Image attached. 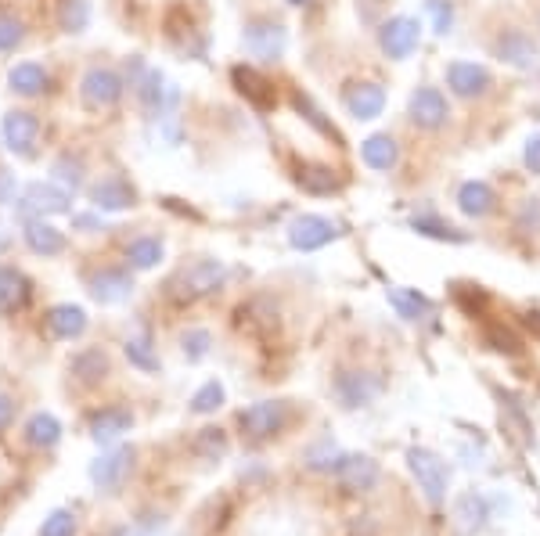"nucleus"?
<instances>
[{
	"mask_svg": "<svg viewBox=\"0 0 540 536\" xmlns=\"http://www.w3.org/2000/svg\"><path fill=\"white\" fill-rule=\"evenodd\" d=\"M227 403V389L220 378H209L195 389V396L188 400V411L191 414H216L220 407Z\"/></svg>",
	"mask_w": 540,
	"mask_h": 536,
	"instance_id": "473e14b6",
	"label": "nucleus"
},
{
	"mask_svg": "<svg viewBox=\"0 0 540 536\" xmlns=\"http://www.w3.org/2000/svg\"><path fill=\"white\" fill-rule=\"evenodd\" d=\"M386 299H389V306H393L404 321H422V317H429L432 313V303L425 299L418 288H386Z\"/></svg>",
	"mask_w": 540,
	"mask_h": 536,
	"instance_id": "c756f323",
	"label": "nucleus"
},
{
	"mask_svg": "<svg viewBox=\"0 0 540 536\" xmlns=\"http://www.w3.org/2000/svg\"><path fill=\"white\" fill-rule=\"evenodd\" d=\"M162 94H166V87H162V72L148 69L144 72V80L137 83V98H141V105L148 108V112H162Z\"/></svg>",
	"mask_w": 540,
	"mask_h": 536,
	"instance_id": "37998d69",
	"label": "nucleus"
},
{
	"mask_svg": "<svg viewBox=\"0 0 540 536\" xmlns=\"http://www.w3.org/2000/svg\"><path fill=\"white\" fill-rule=\"evenodd\" d=\"M87 292H90V299L101 306L126 303V299L134 295V277L126 274L123 267H101L87 277Z\"/></svg>",
	"mask_w": 540,
	"mask_h": 536,
	"instance_id": "dca6fc26",
	"label": "nucleus"
},
{
	"mask_svg": "<svg viewBox=\"0 0 540 536\" xmlns=\"http://www.w3.org/2000/svg\"><path fill=\"white\" fill-rule=\"evenodd\" d=\"M296 184L306 191V195H332V191L342 188V180L335 177L332 166H310V162H303V166H299Z\"/></svg>",
	"mask_w": 540,
	"mask_h": 536,
	"instance_id": "7c9ffc66",
	"label": "nucleus"
},
{
	"mask_svg": "<svg viewBox=\"0 0 540 536\" xmlns=\"http://www.w3.org/2000/svg\"><path fill=\"white\" fill-rule=\"evenodd\" d=\"M501 418L512 421V425H515V436H519L522 443H533L530 418H526V411L519 407V400H515V396H501Z\"/></svg>",
	"mask_w": 540,
	"mask_h": 536,
	"instance_id": "a18cd8bd",
	"label": "nucleus"
},
{
	"mask_svg": "<svg viewBox=\"0 0 540 536\" xmlns=\"http://www.w3.org/2000/svg\"><path fill=\"white\" fill-rule=\"evenodd\" d=\"M8 83L15 94H22V98H36V94H44V90L51 87V76H47L44 65L18 62L15 69L8 72Z\"/></svg>",
	"mask_w": 540,
	"mask_h": 536,
	"instance_id": "cd10ccee",
	"label": "nucleus"
},
{
	"mask_svg": "<svg viewBox=\"0 0 540 536\" xmlns=\"http://www.w3.org/2000/svg\"><path fill=\"white\" fill-rule=\"evenodd\" d=\"M134 457H137L134 447L105 450L98 461H90V468H87L90 483L98 486L101 493H119V486L126 483V475H130V468H134Z\"/></svg>",
	"mask_w": 540,
	"mask_h": 536,
	"instance_id": "1a4fd4ad",
	"label": "nucleus"
},
{
	"mask_svg": "<svg viewBox=\"0 0 540 536\" xmlns=\"http://www.w3.org/2000/svg\"><path fill=\"white\" fill-rule=\"evenodd\" d=\"M130 429H134V414L126 411V407H105V411H98L90 418V439L98 447H116Z\"/></svg>",
	"mask_w": 540,
	"mask_h": 536,
	"instance_id": "4be33fe9",
	"label": "nucleus"
},
{
	"mask_svg": "<svg viewBox=\"0 0 540 536\" xmlns=\"http://www.w3.org/2000/svg\"><path fill=\"white\" fill-rule=\"evenodd\" d=\"M180 349H184V357L188 364H198V360L209 357V349H213V335L206 328H188L180 335Z\"/></svg>",
	"mask_w": 540,
	"mask_h": 536,
	"instance_id": "79ce46f5",
	"label": "nucleus"
},
{
	"mask_svg": "<svg viewBox=\"0 0 540 536\" xmlns=\"http://www.w3.org/2000/svg\"><path fill=\"white\" fill-rule=\"evenodd\" d=\"M494 54L501 58L504 65H512V69H537L540 65V44L533 40L526 29L519 26H504L501 33L494 36Z\"/></svg>",
	"mask_w": 540,
	"mask_h": 536,
	"instance_id": "0eeeda50",
	"label": "nucleus"
},
{
	"mask_svg": "<svg viewBox=\"0 0 540 536\" xmlns=\"http://www.w3.org/2000/svg\"><path fill=\"white\" fill-rule=\"evenodd\" d=\"M494 206H497V195L486 180H465L458 188V209L468 220H483V216L494 213Z\"/></svg>",
	"mask_w": 540,
	"mask_h": 536,
	"instance_id": "393cba45",
	"label": "nucleus"
},
{
	"mask_svg": "<svg viewBox=\"0 0 540 536\" xmlns=\"http://www.w3.org/2000/svg\"><path fill=\"white\" fill-rule=\"evenodd\" d=\"M458 519L461 526H465V533H479V529L486 526V519H490V508H486V497H479V493H465L458 501Z\"/></svg>",
	"mask_w": 540,
	"mask_h": 536,
	"instance_id": "e433bc0d",
	"label": "nucleus"
},
{
	"mask_svg": "<svg viewBox=\"0 0 540 536\" xmlns=\"http://www.w3.org/2000/svg\"><path fill=\"white\" fill-rule=\"evenodd\" d=\"M72 209V191L62 188V184H29L22 202H18V213L22 216H58V213H69Z\"/></svg>",
	"mask_w": 540,
	"mask_h": 536,
	"instance_id": "ddd939ff",
	"label": "nucleus"
},
{
	"mask_svg": "<svg viewBox=\"0 0 540 536\" xmlns=\"http://www.w3.org/2000/svg\"><path fill=\"white\" fill-rule=\"evenodd\" d=\"M76 515L69 508H54L47 511V519L40 522V536H76Z\"/></svg>",
	"mask_w": 540,
	"mask_h": 536,
	"instance_id": "c03bdc74",
	"label": "nucleus"
},
{
	"mask_svg": "<svg viewBox=\"0 0 540 536\" xmlns=\"http://www.w3.org/2000/svg\"><path fill=\"white\" fill-rule=\"evenodd\" d=\"M11 421H15V400L8 393H0V432L11 429Z\"/></svg>",
	"mask_w": 540,
	"mask_h": 536,
	"instance_id": "3c124183",
	"label": "nucleus"
},
{
	"mask_svg": "<svg viewBox=\"0 0 540 536\" xmlns=\"http://www.w3.org/2000/svg\"><path fill=\"white\" fill-rule=\"evenodd\" d=\"M411 231H414V234H422V238H436V242H450V245L468 242V234H465V231H458V227L443 224L440 216H432V213L411 216Z\"/></svg>",
	"mask_w": 540,
	"mask_h": 536,
	"instance_id": "2f4dec72",
	"label": "nucleus"
},
{
	"mask_svg": "<svg viewBox=\"0 0 540 536\" xmlns=\"http://www.w3.org/2000/svg\"><path fill=\"white\" fill-rule=\"evenodd\" d=\"M231 80H234V87H238V94H242L252 108H260V112H270L274 101H278L274 98V83H270L263 72L252 69V65H234Z\"/></svg>",
	"mask_w": 540,
	"mask_h": 536,
	"instance_id": "6ab92c4d",
	"label": "nucleus"
},
{
	"mask_svg": "<svg viewBox=\"0 0 540 536\" xmlns=\"http://www.w3.org/2000/svg\"><path fill=\"white\" fill-rule=\"evenodd\" d=\"M486 342H490L497 353H508V357H519V353H522L519 335H515L512 328H501V324H494V328L486 331Z\"/></svg>",
	"mask_w": 540,
	"mask_h": 536,
	"instance_id": "de8ad7c7",
	"label": "nucleus"
},
{
	"mask_svg": "<svg viewBox=\"0 0 540 536\" xmlns=\"http://www.w3.org/2000/svg\"><path fill=\"white\" fill-rule=\"evenodd\" d=\"M26 40V26L18 22L15 15H8V11H0V54L15 51L18 44Z\"/></svg>",
	"mask_w": 540,
	"mask_h": 536,
	"instance_id": "49530a36",
	"label": "nucleus"
},
{
	"mask_svg": "<svg viewBox=\"0 0 540 536\" xmlns=\"http://www.w3.org/2000/svg\"><path fill=\"white\" fill-rule=\"evenodd\" d=\"M0 130H4V144H8L11 152L22 155V159H33L36 141H40V119H36L33 112H22V108H15V112H8V116H4Z\"/></svg>",
	"mask_w": 540,
	"mask_h": 536,
	"instance_id": "a211bd4d",
	"label": "nucleus"
},
{
	"mask_svg": "<svg viewBox=\"0 0 540 536\" xmlns=\"http://www.w3.org/2000/svg\"><path fill=\"white\" fill-rule=\"evenodd\" d=\"M108 371H112V360H108V353L101 346H83L80 353H72L69 360V375L76 378L83 389L101 385L108 378Z\"/></svg>",
	"mask_w": 540,
	"mask_h": 536,
	"instance_id": "412c9836",
	"label": "nucleus"
},
{
	"mask_svg": "<svg viewBox=\"0 0 540 536\" xmlns=\"http://www.w3.org/2000/svg\"><path fill=\"white\" fill-rule=\"evenodd\" d=\"M72 227H83V231H98L101 220L94 213H80V216H72Z\"/></svg>",
	"mask_w": 540,
	"mask_h": 536,
	"instance_id": "603ef678",
	"label": "nucleus"
},
{
	"mask_svg": "<svg viewBox=\"0 0 540 536\" xmlns=\"http://www.w3.org/2000/svg\"><path fill=\"white\" fill-rule=\"evenodd\" d=\"M515 231L526 238H540V195H526L515 206Z\"/></svg>",
	"mask_w": 540,
	"mask_h": 536,
	"instance_id": "ea45409f",
	"label": "nucleus"
},
{
	"mask_svg": "<svg viewBox=\"0 0 540 536\" xmlns=\"http://www.w3.org/2000/svg\"><path fill=\"white\" fill-rule=\"evenodd\" d=\"M29 295H33V285L22 270L0 267V313L4 317H15L18 310H26Z\"/></svg>",
	"mask_w": 540,
	"mask_h": 536,
	"instance_id": "5701e85b",
	"label": "nucleus"
},
{
	"mask_svg": "<svg viewBox=\"0 0 540 536\" xmlns=\"http://www.w3.org/2000/svg\"><path fill=\"white\" fill-rule=\"evenodd\" d=\"M90 206L101 209V213H123V209L137 206V188L119 173H108L98 184H90Z\"/></svg>",
	"mask_w": 540,
	"mask_h": 536,
	"instance_id": "2eb2a0df",
	"label": "nucleus"
},
{
	"mask_svg": "<svg viewBox=\"0 0 540 536\" xmlns=\"http://www.w3.org/2000/svg\"><path fill=\"white\" fill-rule=\"evenodd\" d=\"M62 421L54 418L51 411H36L26 418V425H22V439H26L29 447L36 450H51L62 443Z\"/></svg>",
	"mask_w": 540,
	"mask_h": 536,
	"instance_id": "b1692460",
	"label": "nucleus"
},
{
	"mask_svg": "<svg viewBox=\"0 0 540 536\" xmlns=\"http://www.w3.org/2000/svg\"><path fill=\"white\" fill-rule=\"evenodd\" d=\"M335 479H339V486L346 493H371L378 486V479H382V468L368 454H342Z\"/></svg>",
	"mask_w": 540,
	"mask_h": 536,
	"instance_id": "f3484780",
	"label": "nucleus"
},
{
	"mask_svg": "<svg viewBox=\"0 0 540 536\" xmlns=\"http://www.w3.org/2000/svg\"><path fill=\"white\" fill-rule=\"evenodd\" d=\"M522 166H526L533 177H540V134H533L530 141H526V148H522Z\"/></svg>",
	"mask_w": 540,
	"mask_h": 536,
	"instance_id": "09e8293b",
	"label": "nucleus"
},
{
	"mask_svg": "<svg viewBox=\"0 0 540 536\" xmlns=\"http://www.w3.org/2000/svg\"><path fill=\"white\" fill-rule=\"evenodd\" d=\"M407 468H411V475L418 479V490L425 493V501H429L432 508H440V504L447 501V483H450L447 461L425 447H411L407 450Z\"/></svg>",
	"mask_w": 540,
	"mask_h": 536,
	"instance_id": "7ed1b4c3",
	"label": "nucleus"
},
{
	"mask_svg": "<svg viewBox=\"0 0 540 536\" xmlns=\"http://www.w3.org/2000/svg\"><path fill=\"white\" fill-rule=\"evenodd\" d=\"M443 76H447L450 94L461 101H476V98H483V94H490V87H494L490 69L479 62H450Z\"/></svg>",
	"mask_w": 540,
	"mask_h": 536,
	"instance_id": "f8f14e48",
	"label": "nucleus"
},
{
	"mask_svg": "<svg viewBox=\"0 0 540 536\" xmlns=\"http://www.w3.org/2000/svg\"><path fill=\"white\" fill-rule=\"evenodd\" d=\"M123 353H126V360L137 367V371H144V375H155V371L162 367L159 353L152 349V339H148V335H130V339H126V346H123Z\"/></svg>",
	"mask_w": 540,
	"mask_h": 536,
	"instance_id": "72a5a7b5",
	"label": "nucleus"
},
{
	"mask_svg": "<svg viewBox=\"0 0 540 536\" xmlns=\"http://www.w3.org/2000/svg\"><path fill=\"white\" fill-rule=\"evenodd\" d=\"M537 29H540V18H537Z\"/></svg>",
	"mask_w": 540,
	"mask_h": 536,
	"instance_id": "6e6d98bb",
	"label": "nucleus"
},
{
	"mask_svg": "<svg viewBox=\"0 0 540 536\" xmlns=\"http://www.w3.org/2000/svg\"><path fill=\"white\" fill-rule=\"evenodd\" d=\"M360 159H364L368 170L389 173V170H396V162H400V144H396V137H389V134H371L368 141L360 144Z\"/></svg>",
	"mask_w": 540,
	"mask_h": 536,
	"instance_id": "a878e982",
	"label": "nucleus"
},
{
	"mask_svg": "<svg viewBox=\"0 0 540 536\" xmlns=\"http://www.w3.org/2000/svg\"><path fill=\"white\" fill-rule=\"evenodd\" d=\"M112 536H141L137 529H130V526H119V529H112Z\"/></svg>",
	"mask_w": 540,
	"mask_h": 536,
	"instance_id": "864d4df0",
	"label": "nucleus"
},
{
	"mask_svg": "<svg viewBox=\"0 0 540 536\" xmlns=\"http://www.w3.org/2000/svg\"><path fill=\"white\" fill-rule=\"evenodd\" d=\"M15 191H18L15 173L0 166V206H8V202H15Z\"/></svg>",
	"mask_w": 540,
	"mask_h": 536,
	"instance_id": "8fccbe9b",
	"label": "nucleus"
},
{
	"mask_svg": "<svg viewBox=\"0 0 540 536\" xmlns=\"http://www.w3.org/2000/svg\"><path fill=\"white\" fill-rule=\"evenodd\" d=\"M227 450H231V443H227L224 429H216V425H209V429H198L195 454L202 457V461H224Z\"/></svg>",
	"mask_w": 540,
	"mask_h": 536,
	"instance_id": "c9c22d12",
	"label": "nucleus"
},
{
	"mask_svg": "<svg viewBox=\"0 0 540 536\" xmlns=\"http://www.w3.org/2000/svg\"><path fill=\"white\" fill-rule=\"evenodd\" d=\"M44 328H47V335L58 342L80 339L83 331H87V310L76 303H58L44 313Z\"/></svg>",
	"mask_w": 540,
	"mask_h": 536,
	"instance_id": "aec40b11",
	"label": "nucleus"
},
{
	"mask_svg": "<svg viewBox=\"0 0 540 536\" xmlns=\"http://www.w3.org/2000/svg\"><path fill=\"white\" fill-rule=\"evenodd\" d=\"M407 116H411L414 126L422 130H440L450 119V105L443 98L440 87H414L411 98H407Z\"/></svg>",
	"mask_w": 540,
	"mask_h": 536,
	"instance_id": "4468645a",
	"label": "nucleus"
},
{
	"mask_svg": "<svg viewBox=\"0 0 540 536\" xmlns=\"http://www.w3.org/2000/svg\"><path fill=\"white\" fill-rule=\"evenodd\" d=\"M58 26L65 33H83L90 26V4L87 0H62L58 4Z\"/></svg>",
	"mask_w": 540,
	"mask_h": 536,
	"instance_id": "58836bf2",
	"label": "nucleus"
},
{
	"mask_svg": "<svg viewBox=\"0 0 540 536\" xmlns=\"http://www.w3.org/2000/svg\"><path fill=\"white\" fill-rule=\"evenodd\" d=\"M425 8V15H429V22H432V33L436 36H450L454 33V0H425L422 4Z\"/></svg>",
	"mask_w": 540,
	"mask_h": 536,
	"instance_id": "a19ab883",
	"label": "nucleus"
},
{
	"mask_svg": "<svg viewBox=\"0 0 540 536\" xmlns=\"http://www.w3.org/2000/svg\"><path fill=\"white\" fill-rule=\"evenodd\" d=\"M342 108L350 112L357 123H371L386 112V87L375 80H353L342 87Z\"/></svg>",
	"mask_w": 540,
	"mask_h": 536,
	"instance_id": "9d476101",
	"label": "nucleus"
},
{
	"mask_svg": "<svg viewBox=\"0 0 540 536\" xmlns=\"http://www.w3.org/2000/svg\"><path fill=\"white\" fill-rule=\"evenodd\" d=\"M339 224H332L328 216L321 213H299L292 224H288V245L296 252H317L324 245L339 242Z\"/></svg>",
	"mask_w": 540,
	"mask_h": 536,
	"instance_id": "423d86ee",
	"label": "nucleus"
},
{
	"mask_svg": "<svg viewBox=\"0 0 540 536\" xmlns=\"http://www.w3.org/2000/svg\"><path fill=\"white\" fill-rule=\"evenodd\" d=\"M386 382L375 375V371H357V367H342L339 375L332 382V393L335 400L346 407V411H357V407H368L382 396Z\"/></svg>",
	"mask_w": 540,
	"mask_h": 536,
	"instance_id": "20e7f679",
	"label": "nucleus"
},
{
	"mask_svg": "<svg viewBox=\"0 0 540 536\" xmlns=\"http://www.w3.org/2000/svg\"><path fill=\"white\" fill-rule=\"evenodd\" d=\"M22 238H26L29 252L44 256V260H51V256H62V252H65V234L58 231V227L44 224V220H29L26 231H22Z\"/></svg>",
	"mask_w": 540,
	"mask_h": 536,
	"instance_id": "bb28decb",
	"label": "nucleus"
},
{
	"mask_svg": "<svg viewBox=\"0 0 540 536\" xmlns=\"http://www.w3.org/2000/svg\"><path fill=\"white\" fill-rule=\"evenodd\" d=\"M238 425L249 439H270L288 425V407L281 400H260L238 414Z\"/></svg>",
	"mask_w": 540,
	"mask_h": 536,
	"instance_id": "9b49d317",
	"label": "nucleus"
},
{
	"mask_svg": "<svg viewBox=\"0 0 540 536\" xmlns=\"http://www.w3.org/2000/svg\"><path fill=\"white\" fill-rule=\"evenodd\" d=\"M166 256V245L155 234H141L134 242L126 245V267L130 270H155Z\"/></svg>",
	"mask_w": 540,
	"mask_h": 536,
	"instance_id": "c85d7f7f",
	"label": "nucleus"
},
{
	"mask_svg": "<svg viewBox=\"0 0 540 536\" xmlns=\"http://www.w3.org/2000/svg\"><path fill=\"white\" fill-rule=\"evenodd\" d=\"M422 44V22L414 15H393L378 29V47L389 62H407Z\"/></svg>",
	"mask_w": 540,
	"mask_h": 536,
	"instance_id": "39448f33",
	"label": "nucleus"
},
{
	"mask_svg": "<svg viewBox=\"0 0 540 536\" xmlns=\"http://www.w3.org/2000/svg\"><path fill=\"white\" fill-rule=\"evenodd\" d=\"M227 277V267L220 260H195V263H184V267L177 270V274L170 277V295L173 299H180V303H195V299H202V295H213L216 288L224 285Z\"/></svg>",
	"mask_w": 540,
	"mask_h": 536,
	"instance_id": "f257e3e1",
	"label": "nucleus"
},
{
	"mask_svg": "<svg viewBox=\"0 0 540 536\" xmlns=\"http://www.w3.org/2000/svg\"><path fill=\"white\" fill-rule=\"evenodd\" d=\"M119 98H123V80H119V72L105 69V65L87 69V76L80 80L83 108H90V112H105V108L119 105Z\"/></svg>",
	"mask_w": 540,
	"mask_h": 536,
	"instance_id": "6e6552de",
	"label": "nucleus"
},
{
	"mask_svg": "<svg viewBox=\"0 0 540 536\" xmlns=\"http://www.w3.org/2000/svg\"><path fill=\"white\" fill-rule=\"evenodd\" d=\"M530 328H537V335H540V313H530Z\"/></svg>",
	"mask_w": 540,
	"mask_h": 536,
	"instance_id": "5fc2aeb1",
	"label": "nucleus"
},
{
	"mask_svg": "<svg viewBox=\"0 0 540 536\" xmlns=\"http://www.w3.org/2000/svg\"><path fill=\"white\" fill-rule=\"evenodd\" d=\"M292 105H296V112H299V116L306 119V123L314 126L317 134L332 137L335 144H342V134H339V130H335V126H332V119H324V112H321V108L314 105V101L306 98V94H299V90H296V94H292Z\"/></svg>",
	"mask_w": 540,
	"mask_h": 536,
	"instance_id": "4c0bfd02",
	"label": "nucleus"
},
{
	"mask_svg": "<svg viewBox=\"0 0 540 536\" xmlns=\"http://www.w3.org/2000/svg\"><path fill=\"white\" fill-rule=\"evenodd\" d=\"M83 173H87V166H83L80 155H72V152H62L51 162V180L54 184H62V188H69V191L83 188Z\"/></svg>",
	"mask_w": 540,
	"mask_h": 536,
	"instance_id": "f704fd0d",
	"label": "nucleus"
},
{
	"mask_svg": "<svg viewBox=\"0 0 540 536\" xmlns=\"http://www.w3.org/2000/svg\"><path fill=\"white\" fill-rule=\"evenodd\" d=\"M242 47L249 58H256V62H281L288 51V29L281 26L278 18L270 15H256L245 22L242 29Z\"/></svg>",
	"mask_w": 540,
	"mask_h": 536,
	"instance_id": "f03ea898",
	"label": "nucleus"
}]
</instances>
